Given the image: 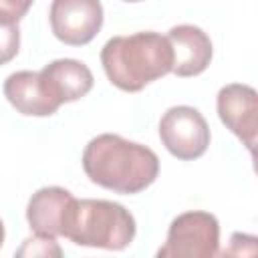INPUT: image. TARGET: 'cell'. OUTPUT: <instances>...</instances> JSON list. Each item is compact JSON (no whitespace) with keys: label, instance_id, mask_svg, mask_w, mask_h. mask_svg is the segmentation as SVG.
<instances>
[{"label":"cell","instance_id":"1","mask_svg":"<svg viewBox=\"0 0 258 258\" xmlns=\"http://www.w3.org/2000/svg\"><path fill=\"white\" fill-rule=\"evenodd\" d=\"M87 177L115 194H139L159 175V159L149 147L115 133L93 137L83 151Z\"/></svg>","mask_w":258,"mask_h":258},{"label":"cell","instance_id":"2","mask_svg":"<svg viewBox=\"0 0 258 258\" xmlns=\"http://www.w3.org/2000/svg\"><path fill=\"white\" fill-rule=\"evenodd\" d=\"M101 64L117 89L137 93L145 85L171 73L173 50L167 36L151 30L113 36L101 50Z\"/></svg>","mask_w":258,"mask_h":258},{"label":"cell","instance_id":"3","mask_svg":"<svg viewBox=\"0 0 258 258\" xmlns=\"http://www.w3.org/2000/svg\"><path fill=\"white\" fill-rule=\"evenodd\" d=\"M137 226L131 212L109 200H77L69 204L62 236L79 246L125 250L135 238Z\"/></svg>","mask_w":258,"mask_h":258},{"label":"cell","instance_id":"4","mask_svg":"<svg viewBox=\"0 0 258 258\" xmlns=\"http://www.w3.org/2000/svg\"><path fill=\"white\" fill-rule=\"evenodd\" d=\"M220 224L214 214L194 210L179 214L167 232L165 244L157 250L159 258H212L218 256Z\"/></svg>","mask_w":258,"mask_h":258},{"label":"cell","instance_id":"5","mask_svg":"<svg viewBox=\"0 0 258 258\" xmlns=\"http://www.w3.org/2000/svg\"><path fill=\"white\" fill-rule=\"evenodd\" d=\"M159 139L173 157L191 161L206 153L210 145V127L198 109L177 105L163 113L159 121Z\"/></svg>","mask_w":258,"mask_h":258},{"label":"cell","instance_id":"6","mask_svg":"<svg viewBox=\"0 0 258 258\" xmlns=\"http://www.w3.org/2000/svg\"><path fill=\"white\" fill-rule=\"evenodd\" d=\"M52 34L69 44H89L103 26V6L99 0H52L50 10Z\"/></svg>","mask_w":258,"mask_h":258},{"label":"cell","instance_id":"7","mask_svg":"<svg viewBox=\"0 0 258 258\" xmlns=\"http://www.w3.org/2000/svg\"><path fill=\"white\" fill-rule=\"evenodd\" d=\"M218 115L222 123L246 145L250 153L256 147L258 133V95L252 87L232 83L218 93Z\"/></svg>","mask_w":258,"mask_h":258},{"label":"cell","instance_id":"8","mask_svg":"<svg viewBox=\"0 0 258 258\" xmlns=\"http://www.w3.org/2000/svg\"><path fill=\"white\" fill-rule=\"evenodd\" d=\"M167 40L173 50L171 73L177 77H198L212 60L210 36L194 24H177L167 32Z\"/></svg>","mask_w":258,"mask_h":258},{"label":"cell","instance_id":"9","mask_svg":"<svg viewBox=\"0 0 258 258\" xmlns=\"http://www.w3.org/2000/svg\"><path fill=\"white\" fill-rule=\"evenodd\" d=\"M38 75L44 89L58 105L79 101L93 89V83H95L91 69L85 62L75 58L52 60Z\"/></svg>","mask_w":258,"mask_h":258},{"label":"cell","instance_id":"10","mask_svg":"<svg viewBox=\"0 0 258 258\" xmlns=\"http://www.w3.org/2000/svg\"><path fill=\"white\" fill-rule=\"evenodd\" d=\"M73 198L75 196L69 189L58 187V185L40 187L38 191H34L26 208V220H28L30 230L36 236L54 238V240L62 236L64 214Z\"/></svg>","mask_w":258,"mask_h":258},{"label":"cell","instance_id":"11","mask_svg":"<svg viewBox=\"0 0 258 258\" xmlns=\"http://www.w3.org/2000/svg\"><path fill=\"white\" fill-rule=\"evenodd\" d=\"M4 97L22 115L28 117H48L58 111V103L44 89L40 75L34 71L12 73L4 81Z\"/></svg>","mask_w":258,"mask_h":258},{"label":"cell","instance_id":"12","mask_svg":"<svg viewBox=\"0 0 258 258\" xmlns=\"http://www.w3.org/2000/svg\"><path fill=\"white\" fill-rule=\"evenodd\" d=\"M20 48V28L18 22L0 16V67L10 62Z\"/></svg>","mask_w":258,"mask_h":258},{"label":"cell","instance_id":"13","mask_svg":"<svg viewBox=\"0 0 258 258\" xmlns=\"http://www.w3.org/2000/svg\"><path fill=\"white\" fill-rule=\"evenodd\" d=\"M18 254L20 256H24V254H32V256H36V254H42V256L54 254V256H60L62 252L56 246L54 238H44V236H36L34 234V238L24 240V246L18 250Z\"/></svg>","mask_w":258,"mask_h":258},{"label":"cell","instance_id":"14","mask_svg":"<svg viewBox=\"0 0 258 258\" xmlns=\"http://www.w3.org/2000/svg\"><path fill=\"white\" fill-rule=\"evenodd\" d=\"M34 0H0V16L18 22L30 10Z\"/></svg>","mask_w":258,"mask_h":258},{"label":"cell","instance_id":"15","mask_svg":"<svg viewBox=\"0 0 258 258\" xmlns=\"http://www.w3.org/2000/svg\"><path fill=\"white\" fill-rule=\"evenodd\" d=\"M2 244H4V224L0 220V248H2Z\"/></svg>","mask_w":258,"mask_h":258},{"label":"cell","instance_id":"16","mask_svg":"<svg viewBox=\"0 0 258 258\" xmlns=\"http://www.w3.org/2000/svg\"><path fill=\"white\" fill-rule=\"evenodd\" d=\"M125 2H141V0H125Z\"/></svg>","mask_w":258,"mask_h":258}]
</instances>
